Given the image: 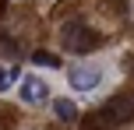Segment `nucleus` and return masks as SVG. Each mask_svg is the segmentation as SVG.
<instances>
[{
    "label": "nucleus",
    "mask_w": 134,
    "mask_h": 130,
    "mask_svg": "<svg viewBox=\"0 0 134 130\" xmlns=\"http://www.w3.org/2000/svg\"><path fill=\"white\" fill-rule=\"evenodd\" d=\"M99 42H102V35L92 32L85 21H67V25L60 28V46L67 49V53H92Z\"/></svg>",
    "instance_id": "obj_1"
},
{
    "label": "nucleus",
    "mask_w": 134,
    "mask_h": 130,
    "mask_svg": "<svg viewBox=\"0 0 134 130\" xmlns=\"http://www.w3.org/2000/svg\"><path fill=\"white\" fill-rule=\"evenodd\" d=\"M134 120V98L131 95H116L92 116V127H124Z\"/></svg>",
    "instance_id": "obj_2"
},
{
    "label": "nucleus",
    "mask_w": 134,
    "mask_h": 130,
    "mask_svg": "<svg viewBox=\"0 0 134 130\" xmlns=\"http://www.w3.org/2000/svg\"><path fill=\"white\" fill-rule=\"evenodd\" d=\"M67 81H71L74 91H95L102 81V70L95 67V63H78V67L67 70Z\"/></svg>",
    "instance_id": "obj_3"
},
{
    "label": "nucleus",
    "mask_w": 134,
    "mask_h": 130,
    "mask_svg": "<svg viewBox=\"0 0 134 130\" xmlns=\"http://www.w3.org/2000/svg\"><path fill=\"white\" fill-rule=\"evenodd\" d=\"M18 98H21L25 106H39V102H46V98H49V88H46L42 77L28 74V77H21V84H18Z\"/></svg>",
    "instance_id": "obj_4"
},
{
    "label": "nucleus",
    "mask_w": 134,
    "mask_h": 130,
    "mask_svg": "<svg viewBox=\"0 0 134 130\" xmlns=\"http://www.w3.org/2000/svg\"><path fill=\"white\" fill-rule=\"evenodd\" d=\"M53 116L60 120V123H74V120H78V106H74L71 98H53Z\"/></svg>",
    "instance_id": "obj_5"
},
{
    "label": "nucleus",
    "mask_w": 134,
    "mask_h": 130,
    "mask_svg": "<svg viewBox=\"0 0 134 130\" xmlns=\"http://www.w3.org/2000/svg\"><path fill=\"white\" fill-rule=\"evenodd\" d=\"M18 77H21L18 67H14V63H4V67H0V91H11Z\"/></svg>",
    "instance_id": "obj_6"
},
{
    "label": "nucleus",
    "mask_w": 134,
    "mask_h": 130,
    "mask_svg": "<svg viewBox=\"0 0 134 130\" xmlns=\"http://www.w3.org/2000/svg\"><path fill=\"white\" fill-rule=\"evenodd\" d=\"M32 63H39V67H60V56L46 53V49H35V53H32Z\"/></svg>",
    "instance_id": "obj_7"
},
{
    "label": "nucleus",
    "mask_w": 134,
    "mask_h": 130,
    "mask_svg": "<svg viewBox=\"0 0 134 130\" xmlns=\"http://www.w3.org/2000/svg\"><path fill=\"white\" fill-rule=\"evenodd\" d=\"M0 49H7V56H14V53H18V46H14V39H11V35H0Z\"/></svg>",
    "instance_id": "obj_8"
},
{
    "label": "nucleus",
    "mask_w": 134,
    "mask_h": 130,
    "mask_svg": "<svg viewBox=\"0 0 134 130\" xmlns=\"http://www.w3.org/2000/svg\"><path fill=\"white\" fill-rule=\"evenodd\" d=\"M4 11H7V0H0V18H4Z\"/></svg>",
    "instance_id": "obj_9"
}]
</instances>
